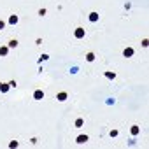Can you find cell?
<instances>
[{
  "label": "cell",
  "instance_id": "12",
  "mask_svg": "<svg viewBox=\"0 0 149 149\" xmlns=\"http://www.w3.org/2000/svg\"><path fill=\"white\" fill-rule=\"evenodd\" d=\"M132 133H133V135H137V133H139V126H137V125L132 126Z\"/></svg>",
  "mask_w": 149,
  "mask_h": 149
},
{
  "label": "cell",
  "instance_id": "2",
  "mask_svg": "<svg viewBox=\"0 0 149 149\" xmlns=\"http://www.w3.org/2000/svg\"><path fill=\"white\" fill-rule=\"evenodd\" d=\"M33 98L35 100H42L44 98V91H42V89H37V91L33 93Z\"/></svg>",
  "mask_w": 149,
  "mask_h": 149
},
{
  "label": "cell",
  "instance_id": "10",
  "mask_svg": "<svg viewBox=\"0 0 149 149\" xmlns=\"http://www.w3.org/2000/svg\"><path fill=\"white\" fill-rule=\"evenodd\" d=\"M105 77H107V79H114L116 74H114V72H105Z\"/></svg>",
  "mask_w": 149,
  "mask_h": 149
},
{
  "label": "cell",
  "instance_id": "3",
  "mask_svg": "<svg viewBox=\"0 0 149 149\" xmlns=\"http://www.w3.org/2000/svg\"><path fill=\"white\" fill-rule=\"evenodd\" d=\"M67 96H69V95H67L65 91H60V93L56 95V98H58V102H65V100H67Z\"/></svg>",
  "mask_w": 149,
  "mask_h": 149
},
{
  "label": "cell",
  "instance_id": "14",
  "mask_svg": "<svg viewBox=\"0 0 149 149\" xmlns=\"http://www.w3.org/2000/svg\"><path fill=\"white\" fill-rule=\"evenodd\" d=\"M18 46V40H11L9 42V47H16Z\"/></svg>",
  "mask_w": 149,
  "mask_h": 149
},
{
  "label": "cell",
  "instance_id": "5",
  "mask_svg": "<svg viewBox=\"0 0 149 149\" xmlns=\"http://www.w3.org/2000/svg\"><path fill=\"white\" fill-rule=\"evenodd\" d=\"M123 55H125L126 58H130V56H133V49H132V47H126V49L123 51Z\"/></svg>",
  "mask_w": 149,
  "mask_h": 149
},
{
  "label": "cell",
  "instance_id": "4",
  "mask_svg": "<svg viewBox=\"0 0 149 149\" xmlns=\"http://www.w3.org/2000/svg\"><path fill=\"white\" fill-rule=\"evenodd\" d=\"M76 142H77V144H84V142H88V135H79V137L76 139Z\"/></svg>",
  "mask_w": 149,
  "mask_h": 149
},
{
  "label": "cell",
  "instance_id": "15",
  "mask_svg": "<svg viewBox=\"0 0 149 149\" xmlns=\"http://www.w3.org/2000/svg\"><path fill=\"white\" fill-rule=\"evenodd\" d=\"M9 147H18V142H16V140H11V142H9Z\"/></svg>",
  "mask_w": 149,
  "mask_h": 149
},
{
  "label": "cell",
  "instance_id": "6",
  "mask_svg": "<svg viewBox=\"0 0 149 149\" xmlns=\"http://www.w3.org/2000/svg\"><path fill=\"white\" fill-rule=\"evenodd\" d=\"M7 53H9V46H2V47H0V56H5Z\"/></svg>",
  "mask_w": 149,
  "mask_h": 149
},
{
  "label": "cell",
  "instance_id": "1",
  "mask_svg": "<svg viewBox=\"0 0 149 149\" xmlns=\"http://www.w3.org/2000/svg\"><path fill=\"white\" fill-rule=\"evenodd\" d=\"M74 35H76L77 39H83V37L86 35V30H84V28H76V32H74Z\"/></svg>",
  "mask_w": 149,
  "mask_h": 149
},
{
  "label": "cell",
  "instance_id": "7",
  "mask_svg": "<svg viewBox=\"0 0 149 149\" xmlns=\"http://www.w3.org/2000/svg\"><path fill=\"white\" fill-rule=\"evenodd\" d=\"M98 12H91V14H89V21H98Z\"/></svg>",
  "mask_w": 149,
  "mask_h": 149
},
{
  "label": "cell",
  "instance_id": "18",
  "mask_svg": "<svg viewBox=\"0 0 149 149\" xmlns=\"http://www.w3.org/2000/svg\"><path fill=\"white\" fill-rule=\"evenodd\" d=\"M4 26H5V21H2V19H0V30H2Z\"/></svg>",
  "mask_w": 149,
  "mask_h": 149
},
{
  "label": "cell",
  "instance_id": "11",
  "mask_svg": "<svg viewBox=\"0 0 149 149\" xmlns=\"http://www.w3.org/2000/svg\"><path fill=\"white\" fill-rule=\"evenodd\" d=\"M86 60H88V62H93V60H95V55H93V53H88V55H86Z\"/></svg>",
  "mask_w": 149,
  "mask_h": 149
},
{
  "label": "cell",
  "instance_id": "13",
  "mask_svg": "<svg viewBox=\"0 0 149 149\" xmlns=\"http://www.w3.org/2000/svg\"><path fill=\"white\" fill-rule=\"evenodd\" d=\"M76 126L81 128V126H83V119H76Z\"/></svg>",
  "mask_w": 149,
  "mask_h": 149
},
{
  "label": "cell",
  "instance_id": "9",
  "mask_svg": "<svg viewBox=\"0 0 149 149\" xmlns=\"http://www.w3.org/2000/svg\"><path fill=\"white\" fill-rule=\"evenodd\" d=\"M9 88H11V84H4V83H2V86H0V91L5 93V91H9Z\"/></svg>",
  "mask_w": 149,
  "mask_h": 149
},
{
  "label": "cell",
  "instance_id": "8",
  "mask_svg": "<svg viewBox=\"0 0 149 149\" xmlns=\"http://www.w3.org/2000/svg\"><path fill=\"white\" fill-rule=\"evenodd\" d=\"M9 23H11V25H16V23H18V16H16V14H12V16L9 18Z\"/></svg>",
  "mask_w": 149,
  "mask_h": 149
},
{
  "label": "cell",
  "instance_id": "16",
  "mask_svg": "<svg viewBox=\"0 0 149 149\" xmlns=\"http://www.w3.org/2000/svg\"><path fill=\"white\" fill-rule=\"evenodd\" d=\"M142 46H144V47H147V46H149V40H147V39H144V40H142Z\"/></svg>",
  "mask_w": 149,
  "mask_h": 149
},
{
  "label": "cell",
  "instance_id": "17",
  "mask_svg": "<svg viewBox=\"0 0 149 149\" xmlns=\"http://www.w3.org/2000/svg\"><path fill=\"white\" fill-rule=\"evenodd\" d=\"M110 137H118V130H112V132H110Z\"/></svg>",
  "mask_w": 149,
  "mask_h": 149
}]
</instances>
